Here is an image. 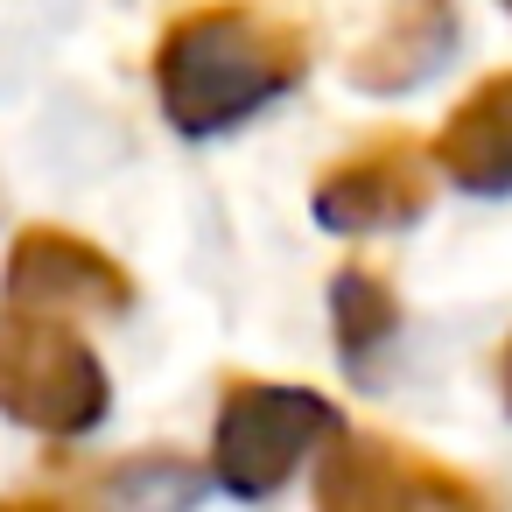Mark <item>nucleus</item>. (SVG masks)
<instances>
[{"mask_svg": "<svg viewBox=\"0 0 512 512\" xmlns=\"http://www.w3.org/2000/svg\"><path fill=\"white\" fill-rule=\"evenodd\" d=\"M498 393H505V407H512V337H505V351H498Z\"/></svg>", "mask_w": 512, "mask_h": 512, "instance_id": "f8f14e48", "label": "nucleus"}, {"mask_svg": "<svg viewBox=\"0 0 512 512\" xmlns=\"http://www.w3.org/2000/svg\"><path fill=\"white\" fill-rule=\"evenodd\" d=\"M0 512H85V505H71L57 491H15V498H0Z\"/></svg>", "mask_w": 512, "mask_h": 512, "instance_id": "9b49d317", "label": "nucleus"}, {"mask_svg": "<svg viewBox=\"0 0 512 512\" xmlns=\"http://www.w3.org/2000/svg\"><path fill=\"white\" fill-rule=\"evenodd\" d=\"M400 330V302H393V281L365 260H344L330 274V337L344 351V365H365L386 337Z\"/></svg>", "mask_w": 512, "mask_h": 512, "instance_id": "1a4fd4ad", "label": "nucleus"}, {"mask_svg": "<svg viewBox=\"0 0 512 512\" xmlns=\"http://www.w3.org/2000/svg\"><path fill=\"white\" fill-rule=\"evenodd\" d=\"M0 295L50 316H127L134 274L71 225H22L8 246V267H0Z\"/></svg>", "mask_w": 512, "mask_h": 512, "instance_id": "423d86ee", "label": "nucleus"}, {"mask_svg": "<svg viewBox=\"0 0 512 512\" xmlns=\"http://www.w3.org/2000/svg\"><path fill=\"white\" fill-rule=\"evenodd\" d=\"M505 15H512V0H505Z\"/></svg>", "mask_w": 512, "mask_h": 512, "instance_id": "ddd939ff", "label": "nucleus"}, {"mask_svg": "<svg viewBox=\"0 0 512 512\" xmlns=\"http://www.w3.org/2000/svg\"><path fill=\"white\" fill-rule=\"evenodd\" d=\"M106 407H113V379L64 316L22 309V302L0 309V414L15 428L71 442L99 428Z\"/></svg>", "mask_w": 512, "mask_h": 512, "instance_id": "f03ea898", "label": "nucleus"}, {"mask_svg": "<svg viewBox=\"0 0 512 512\" xmlns=\"http://www.w3.org/2000/svg\"><path fill=\"white\" fill-rule=\"evenodd\" d=\"M309 71V36L253 0H211L162 29L155 43V99L183 141L232 134Z\"/></svg>", "mask_w": 512, "mask_h": 512, "instance_id": "f257e3e1", "label": "nucleus"}, {"mask_svg": "<svg viewBox=\"0 0 512 512\" xmlns=\"http://www.w3.org/2000/svg\"><path fill=\"white\" fill-rule=\"evenodd\" d=\"M456 50V0H386L379 29L358 43L351 57V85L358 92H407L421 78H435Z\"/></svg>", "mask_w": 512, "mask_h": 512, "instance_id": "6e6552de", "label": "nucleus"}, {"mask_svg": "<svg viewBox=\"0 0 512 512\" xmlns=\"http://www.w3.org/2000/svg\"><path fill=\"white\" fill-rule=\"evenodd\" d=\"M344 428L337 400L281 379H225L218 428H211V477L232 498H274L288 470H302L309 449H323Z\"/></svg>", "mask_w": 512, "mask_h": 512, "instance_id": "7ed1b4c3", "label": "nucleus"}, {"mask_svg": "<svg viewBox=\"0 0 512 512\" xmlns=\"http://www.w3.org/2000/svg\"><path fill=\"white\" fill-rule=\"evenodd\" d=\"M204 484H211V470H197L183 449H141L106 470V491L120 512H190L204 498Z\"/></svg>", "mask_w": 512, "mask_h": 512, "instance_id": "9d476101", "label": "nucleus"}, {"mask_svg": "<svg viewBox=\"0 0 512 512\" xmlns=\"http://www.w3.org/2000/svg\"><path fill=\"white\" fill-rule=\"evenodd\" d=\"M428 197H435V148H421L400 127H386V134L358 141L351 155H337L316 176L309 211H316L323 232L358 239V232H400V225H414L428 211Z\"/></svg>", "mask_w": 512, "mask_h": 512, "instance_id": "39448f33", "label": "nucleus"}, {"mask_svg": "<svg viewBox=\"0 0 512 512\" xmlns=\"http://www.w3.org/2000/svg\"><path fill=\"white\" fill-rule=\"evenodd\" d=\"M435 169L470 197H512V71L477 78L449 106L435 134Z\"/></svg>", "mask_w": 512, "mask_h": 512, "instance_id": "0eeeda50", "label": "nucleus"}, {"mask_svg": "<svg viewBox=\"0 0 512 512\" xmlns=\"http://www.w3.org/2000/svg\"><path fill=\"white\" fill-rule=\"evenodd\" d=\"M316 512H498V498L400 435L337 428L316 470Z\"/></svg>", "mask_w": 512, "mask_h": 512, "instance_id": "20e7f679", "label": "nucleus"}]
</instances>
